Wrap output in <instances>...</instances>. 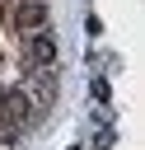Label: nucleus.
<instances>
[{
    "mask_svg": "<svg viewBox=\"0 0 145 150\" xmlns=\"http://www.w3.org/2000/svg\"><path fill=\"white\" fill-rule=\"evenodd\" d=\"M33 117H37V108H33L28 89H23V84H5V89H0V145L9 150Z\"/></svg>",
    "mask_w": 145,
    "mask_h": 150,
    "instance_id": "nucleus-1",
    "label": "nucleus"
},
{
    "mask_svg": "<svg viewBox=\"0 0 145 150\" xmlns=\"http://www.w3.org/2000/svg\"><path fill=\"white\" fill-rule=\"evenodd\" d=\"M0 14H5V23L23 38V33H33V28H47V14H51V9H47V0H9Z\"/></svg>",
    "mask_w": 145,
    "mask_h": 150,
    "instance_id": "nucleus-2",
    "label": "nucleus"
},
{
    "mask_svg": "<svg viewBox=\"0 0 145 150\" xmlns=\"http://www.w3.org/2000/svg\"><path fill=\"white\" fill-rule=\"evenodd\" d=\"M33 66H56V33L51 28L23 33V70H33Z\"/></svg>",
    "mask_w": 145,
    "mask_h": 150,
    "instance_id": "nucleus-3",
    "label": "nucleus"
},
{
    "mask_svg": "<svg viewBox=\"0 0 145 150\" xmlns=\"http://www.w3.org/2000/svg\"><path fill=\"white\" fill-rule=\"evenodd\" d=\"M28 98H33L37 112L51 108V98H56V70H51V66H33V70H28Z\"/></svg>",
    "mask_w": 145,
    "mask_h": 150,
    "instance_id": "nucleus-4",
    "label": "nucleus"
}]
</instances>
